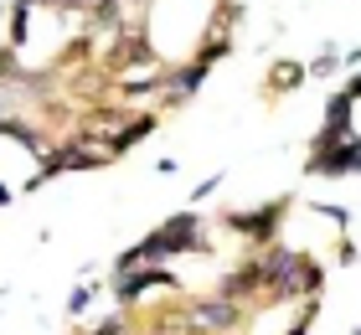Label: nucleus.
Returning <instances> with one entry per match:
<instances>
[{
  "instance_id": "nucleus-1",
  "label": "nucleus",
  "mask_w": 361,
  "mask_h": 335,
  "mask_svg": "<svg viewBox=\"0 0 361 335\" xmlns=\"http://www.w3.org/2000/svg\"><path fill=\"white\" fill-rule=\"evenodd\" d=\"M310 176H361V140L320 134L315 155H310Z\"/></svg>"
},
{
  "instance_id": "nucleus-2",
  "label": "nucleus",
  "mask_w": 361,
  "mask_h": 335,
  "mask_svg": "<svg viewBox=\"0 0 361 335\" xmlns=\"http://www.w3.org/2000/svg\"><path fill=\"white\" fill-rule=\"evenodd\" d=\"M186 320H191L196 335L233 330L243 320V305H238V299H227V294H207V299H191V305H186Z\"/></svg>"
},
{
  "instance_id": "nucleus-3",
  "label": "nucleus",
  "mask_w": 361,
  "mask_h": 335,
  "mask_svg": "<svg viewBox=\"0 0 361 335\" xmlns=\"http://www.w3.org/2000/svg\"><path fill=\"white\" fill-rule=\"evenodd\" d=\"M279 212H284V201H269V207H258V212H233V217H227V227L243 232V238H253V243H274Z\"/></svg>"
},
{
  "instance_id": "nucleus-4",
  "label": "nucleus",
  "mask_w": 361,
  "mask_h": 335,
  "mask_svg": "<svg viewBox=\"0 0 361 335\" xmlns=\"http://www.w3.org/2000/svg\"><path fill=\"white\" fill-rule=\"evenodd\" d=\"M150 289H176V279L166 268H140L135 279H114V299H119V305H135V299L150 294Z\"/></svg>"
},
{
  "instance_id": "nucleus-5",
  "label": "nucleus",
  "mask_w": 361,
  "mask_h": 335,
  "mask_svg": "<svg viewBox=\"0 0 361 335\" xmlns=\"http://www.w3.org/2000/svg\"><path fill=\"white\" fill-rule=\"evenodd\" d=\"M124 6L119 0H98V6H88V42L93 37H104V31H124Z\"/></svg>"
},
{
  "instance_id": "nucleus-6",
  "label": "nucleus",
  "mask_w": 361,
  "mask_h": 335,
  "mask_svg": "<svg viewBox=\"0 0 361 335\" xmlns=\"http://www.w3.org/2000/svg\"><path fill=\"white\" fill-rule=\"evenodd\" d=\"M202 78H207V67H202V62H191V67H176V73L166 78V88H171L176 104H186V98L202 88Z\"/></svg>"
},
{
  "instance_id": "nucleus-7",
  "label": "nucleus",
  "mask_w": 361,
  "mask_h": 335,
  "mask_svg": "<svg viewBox=\"0 0 361 335\" xmlns=\"http://www.w3.org/2000/svg\"><path fill=\"white\" fill-rule=\"evenodd\" d=\"M150 129H155V119H150V114H140V119H129V124H124V134H119V140H114V155H119V150H135L140 140H150Z\"/></svg>"
},
{
  "instance_id": "nucleus-8",
  "label": "nucleus",
  "mask_w": 361,
  "mask_h": 335,
  "mask_svg": "<svg viewBox=\"0 0 361 335\" xmlns=\"http://www.w3.org/2000/svg\"><path fill=\"white\" fill-rule=\"evenodd\" d=\"M305 73H310V67H300V62H274L269 88H300V83H305Z\"/></svg>"
},
{
  "instance_id": "nucleus-9",
  "label": "nucleus",
  "mask_w": 361,
  "mask_h": 335,
  "mask_svg": "<svg viewBox=\"0 0 361 335\" xmlns=\"http://www.w3.org/2000/svg\"><path fill=\"white\" fill-rule=\"evenodd\" d=\"M31 11H37V0H21V6L11 11V47H26V26H31Z\"/></svg>"
},
{
  "instance_id": "nucleus-10",
  "label": "nucleus",
  "mask_w": 361,
  "mask_h": 335,
  "mask_svg": "<svg viewBox=\"0 0 361 335\" xmlns=\"http://www.w3.org/2000/svg\"><path fill=\"white\" fill-rule=\"evenodd\" d=\"M222 57H227V37H207V42H202V52H196V62H202V67L222 62Z\"/></svg>"
},
{
  "instance_id": "nucleus-11",
  "label": "nucleus",
  "mask_w": 361,
  "mask_h": 335,
  "mask_svg": "<svg viewBox=\"0 0 361 335\" xmlns=\"http://www.w3.org/2000/svg\"><path fill=\"white\" fill-rule=\"evenodd\" d=\"M16 104H21L16 83H0V119H16Z\"/></svg>"
},
{
  "instance_id": "nucleus-12",
  "label": "nucleus",
  "mask_w": 361,
  "mask_h": 335,
  "mask_svg": "<svg viewBox=\"0 0 361 335\" xmlns=\"http://www.w3.org/2000/svg\"><path fill=\"white\" fill-rule=\"evenodd\" d=\"M93 305V284H78V289H73V299H68V315H83Z\"/></svg>"
},
{
  "instance_id": "nucleus-13",
  "label": "nucleus",
  "mask_w": 361,
  "mask_h": 335,
  "mask_svg": "<svg viewBox=\"0 0 361 335\" xmlns=\"http://www.w3.org/2000/svg\"><path fill=\"white\" fill-rule=\"evenodd\" d=\"M310 73H315V78H331V73H336V47H325V52L310 62Z\"/></svg>"
},
{
  "instance_id": "nucleus-14",
  "label": "nucleus",
  "mask_w": 361,
  "mask_h": 335,
  "mask_svg": "<svg viewBox=\"0 0 361 335\" xmlns=\"http://www.w3.org/2000/svg\"><path fill=\"white\" fill-rule=\"evenodd\" d=\"M315 212H320V217H331L336 227H346V217H351L346 207H331V201H315Z\"/></svg>"
},
{
  "instance_id": "nucleus-15",
  "label": "nucleus",
  "mask_w": 361,
  "mask_h": 335,
  "mask_svg": "<svg viewBox=\"0 0 361 335\" xmlns=\"http://www.w3.org/2000/svg\"><path fill=\"white\" fill-rule=\"evenodd\" d=\"M341 93H351V98H361V73H356V78H351V83H346V88H341Z\"/></svg>"
},
{
  "instance_id": "nucleus-16",
  "label": "nucleus",
  "mask_w": 361,
  "mask_h": 335,
  "mask_svg": "<svg viewBox=\"0 0 361 335\" xmlns=\"http://www.w3.org/2000/svg\"><path fill=\"white\" fill-rule=\"evenodd\" d=\"M93 335H119V320H109L104 330H93Z\"/></svg>"
},
{
  "instance_id": "nucleus-17",
  "label": "nucleus",
  "mask_w": 361,
  "mask_h": 335,
  "mask_svg": "<svg viewBox=\"0 0 361 335\" xmlns=\"http://www.w3.org/2000/svg\"><path fill=\"white\" fill-rule=\"evenodd\" d=\"M6 201H11V191H6V186H0V207H6Z\"/></svg>"
},
{
  "instance_id": "nucleus-18",
  "label": "nucleus",
  "mask_w": 361,
  "mask_h": 335,
  "mask_svg": "<svg viewBox=\"0 0 361 335\" xmlns=\"http://www.w3.org/2000/svg\"><path fill=\"white\" fill-rule=\"evenodd\" d=\"M356 335H361V325H356Z\"/></svg>"
}]
</instances>
